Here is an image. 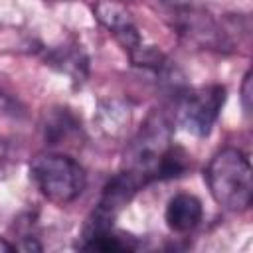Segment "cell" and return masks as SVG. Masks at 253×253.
Instances as JSON below:
<instances>
[{
	"label": "cell",
	"instance_id": "obj_1",
	"mask_svg": "<svg viewBox=\"0 0 253 253\" xmlns=\"http://www.w3.org/2000/svg\"><path fill=\"white\" fill-rule=\"evenodd\" d=\"M211 198L229 211H243L253 200L251 164L243 150L227 146L213 154L204 174Z\"/></svg>",
	"mask_w": 253,
	"mask_h": 253
},
{
	"label": "cell",
	"instance_id": "obj_2",
	"mask_svg": "<svg viewBox=\"0 0 253 253\" xmlns=\"http://www.w3.org/2000/svg\"><path fill=\"white\" fill-rule=\"evenodd\" d=\"M30 178L42 196L57 206L77 200L87 186L83 166L61 152H42L34 156L30 162Z\"/></svg>",
	"mask_w": 253,
	"mask_h": 253
},
{
	"label": "cell",
	"instance_id": "obj_3",
	"mask_svg": "<svg viewBox=\"0 0 253 253\" xmlns=\"http://www.w3.org/2000/svg\"><path fill=\"white\" fill-rule=\"evenodd\" d=\"M172 146V132L168 121L160 113H152L125 152V170L132 172L146 186L160 180L162 160Z\"/></svg>",
	"mask_w": 253,
	"mask_h": 253
},
{
	"label": "cell",
	"instance_id": "obj_4",
	"mask_svg": "<svg viewBox=\"0 0 253 253\" xmlns=\"http://www.w3.org/2000/svg\"><path fill=\"white\" fill-rule=\"evenodd\" d=\"M225 103V87L206 85L186 91L178 101L176 121L178 125L194 134L208 136L219 117V111Z\"/></svg>",
	"mask_w": 253,
	"mask_h": 253
},
{
	"label": "cell",
	"instance_id": "obj_5",
	"mask_svg": "<svg viewBox=\"0 0 253 253\" xmlns=\"http://www.w3.org/2000/svg\"><path fill=\"white\" fill-rule=\"evenodd\" d=\"M176 28L180 30V34L186 40H190L192 43H196L204 49L225 51L231 47L227 34L217 26V22L210 14H206L204 10H200L196 6L178 10Z\"/></svg>",
	"mask_w": 253,
	"mask_h": 253
},
{
	"label": "cell",
	"instance_id": "obj_6",
	"mask_svg": "<svg viewBox=\"0 0 253 253\" xmlns=\"http://www.w3.org/2000/svg\"><path fill=\"white\" fill-rule=\"evenodd\" d=\"M93 14L97 22L113 34V38L123 45L128 55L144 43L130 12L119 0H97L93 6Z\"/></svg>",
	"mask_w": 253,
	"mask_h": 253
},
{
	"label": "cell",
	"instance_id": "obj_7",
	"mask_svg": "<svg viewBox=\"0 0 253 253\" xmlns=\"http://www.w3.org/2000/svg\"><path fill=\"white\" fill-rule=\"evenodd\" d=\"M202 215H204V208L200 198L188 192H180L172 196L164 211L166 225L174 233H190L202 221Z\"/></svg>",
	"mask_w": 253,
	"mask_h": 253
},
{
	"label": "cell",
	"instance_id": "obj_8",
	"mask_svg": "<svg viewBox=\"0 0 253 253\" xmlns=\"http://www.w3.org/2000/svg\"><path fill=\"white\" fill-rule=\"evenodd\" d=\"M130 107L123 99H105L97 105L95 111V125L107 138H119L125 134L126 126L130 125Z\"/></svg>",
	"mask_w": 253,
	"mask_h": 253
},
{
	"label": "cell",
	"instance_id": "obj_9",
	"mask_svg": "<svg viewBox=\"0 0 253 253\" xmlns=\"http://www.w3.org/2000/svg\"><path fill=\"white\" fill-rule=\"evenodd\" d=\"M79 121L67 109H55L43 123V136L47 144H63L79 132Z\"/></svg>",
	"mask_w": 253,
	"mask_h": 253
},
{
	"label": "cell",
	"instance_id": "obj_10",
	"mask_svg": "<svg viewBox=\"0 0 253 253\" xmlns=\"http://www.w3.org/2000/svg\"><path fill=\"white\" fill-rule=\"evenodd\" d=\"M53 67H57L61 73L69 75L75 83L83 81L87 77V57L77 45H63L51 51L47 57Z\"/></svg>",
	"mask_w": 253,
	"mask_h": 253
},
{
	"label": "cell",
	"instance_id": "obj_11",
	"mask_svg": "<svg viewBox=\"0 0 253 253\" xmlns=\"http://www.w3.org/2000/svg\"><path fill=\"white\" fill-rule=\"evenodd\" d=\"M26 115L14 99L0 93V142L18 138L24 132Z\"/></svg>",
	"mask_w": 253,
	"mask_h": 253
},
{
	"label": "cell",
	"instance_id": "obj_12",
	"mask_svg": "<svg viewBox=\"0 0 253 253\" xmlns=\"http://www.w3.org/2000/svg\"><path fill=\"white\" fill-rule=\"evenodd\" d=\"M83 249L89 251H105V253H117V251H130L136 247L132 237H125L123 233H117L115 227L93 233L83 237Z\"/></svg>",
	"mask_w": 253,
	"mask_h": 253
},
{
	"label": "cell",
	"instance_id": "obj_13",
	"mask_svg": "<svg viewBox=\"0 0 253 253\" xmlns=\"http://www.w3.org/2000/svg\"><path fill=\"white\" fill-rule=\"evenodd\" d=\"M241 103H243V111L249 117L251 115V73H245L243 77V85H241Z\"/></svg>",
	"mask_w": 253,
	"mask_h": 253
},
{
	"label": "cell",
	"instance_id": "obj_14",
	"mask_svg": "<svg viewBox=\"0 0 253 253\" xmlns=\"http://www.w3.org/2000/svg\"><path fill=\"white\" fill-rule=\"evenodd\" d=\"M164 4L176 8V10H182V8H190V6H196L194 0H162Z\"/></svg>",
	"mask_w": 253,
	"mask_h": 253
},
{
	"label": "cell",
	"instance_id": "obj_15",
	"mask_svg": "<svg viewBox=\"0 0 253 253\" xmlns=\"http://www.w3.org/2000/svg\"><path fill=\"white\" fill-rule=\"evenodd\" d=\"M10 251H16V245H12V243H8L6 239L0 237V253H10Z\"/></svg>",
	"mask_w": 253,
	"mask_h": 253
}]
</instances>
